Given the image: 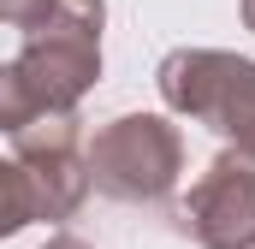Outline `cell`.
I'll use <instances>...</instances> for the list:
<instances>
[{"mask_svg": "<svg viewBox=\"0 0 255 249\" xmlns=\"http://www.w3.org/2000/svg\"><path fill=\"white\" fill-rule=\"evenodd\" d=\"M101 24H107L101 0H60L48 12V24L30 30L12 71L30 89L36 113H71L95 89V77H101Z\"/></svg>", "mask_w": 255, "mask_h": 249, "instance_id": "cell-1", "label": "cell"}, {"mask_svg": "<svg viewBox=\"0 0 255 249\" xmlns=\"http://www.w3.org/2000/svg\"><path fill=\"white\" fill-rule=\"evenodd\" d=\"M154 83L172 113L220 130L232 154L255 160V60L220 54V48H178L160 60Z\"/></svg>", "mask_w": 255, "mask_h": 249, "instance_id": "cell-2", "label": "cell"}, {"mask_svg": "<svg viewBox=\"0 0 255 249\" xmlns=\"http://www.w3.org/2000/svg\"><path fill=\"white\" fill-rule=\"evenodd\" d=\"M83 166H89V184L107 190L113 202H160L184 172V142L160 113H125L95 130V142L83 148Z\"/></svg>", "mask_w": 255, "mask_h": 249, "instance_id": "cell-3", "label": "cell"}, {"mask_svg": "<svg viewBox=\"0 0 255 249\" xmlns=\"http://www.w3.org/2000/svg\"><path fill=\"white\" fill-rule=\"evenodd\" d=\"M18 166L30 178L36 220H71L77 202L89 196V166L77 154V119L71 113H42L18 130Z\"/></svg>", "mask_w": 255, "mask_h": 249, "instance_id": "cell-4", "label": "cell"}, {"mask_svg": "<svg viewBox=\"0 0 255 249\" xmlns=\"http://www.w3.org/2000/svg\"><path fill=\"white\" fill-rule=\"evenodd\" d=\"M184 226L208 249H255V160L220 154L184 196Z\"/></svg>", "mask_w": 255, "mask_h": 249, "instance_id": "cell-5", "label": "cell"}, {"mask_svg": "<svg viewBox=\"0 0 255 249\" xmlns=\"http://www.w3.org/2000/svg\"><path fill=\"white\" fill-rule=\"evenodd\" d=\"M36 220V202H30V178L18 160H0V238L24 232Z\"/></svg>", "mask_w": 255, "mask_h": 249, "instance_id": "cell-6", "label": "cell"}, {"mask_svg": "<svg viewBox=\"0 0 255 249\" xmlns=\"http://www.w3.org/2000/svg\"><path fill=\"white\" fill-rule=\"evenodd\" d=\"M30 119H42V113H36V101H30V89L18 83V71H12V65H0V130H12V136H18Z\"/></svg>", "mask_w": 255, "mask_h": 249, "instance_id": "cell-7", "label": "cell"}, {"mask_svg": "<svg viewBox=\"0 0 255 249\" xmlns=\"http://www.w3.org/2000/svg\"><path fill=\"white\" fill-rule=\"evenodd\" d=\"M54 6H60V0H0V24H12V30H36V24H48Z\"/></svg>", "mask_w": 255, "mask_h": 249, "instance_id": "cell-8", "label": "cell"}, {"mask_svg": "<svg viewBox=\"0 0 255 249\" xmlns=\"http://www.w3.org/2000/svg\"><path fill=\"white\" fill-rule=\"evenodd\" d=\"M42 249H89V244H83V238H48Z\"/></svg>", "mask_w": 255, "mask_h": 249, "instance_id": "cell-9", "label": "cell"}, {"mask_svg": "<svg viewBox=\"0 0 255 249\" xmlns=\"http://www.w3.org/2000/svg\"><path fill=\"white\" fill-rule=\"evenodd\" d=\"M244 24H250V30H255V0H244Z\"/></svg>", "mask_w": 255, "mask_h": 249, "instance_id": "cell-10", "label": "cell"}]
</instances>
